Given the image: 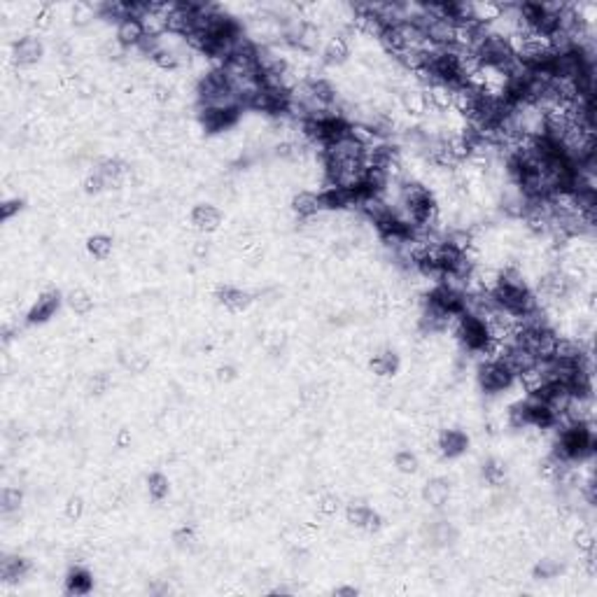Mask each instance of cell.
<instances>
[{"label": "cell", "mask_w": 597, "mask_h": 597, "mask_svg": "<svg viewBox=\"0 0 597 597\" xmlns=\"http://www.w3.org/2000/svg\"><path fill=\"white\" fill-rule=\"evenodd\" d=\"M371 371L380 378H390L399 371V355L394 350H380V353L373 355L371 359Z\"/></svg>", "instance_id": "cell-15"}, {"label": "cell", "mask_w": 597, "mask_h": 597, "mask_svg": "<svg viewBox=\"0 0 597 597\" xmlns=\"http://www.w3.org/2000/svg\"><path fill=\"white\" fill-rule=\"evenodd\" d=\"M191 224L194 229L203 234H212L217 231L222 224V212L210 203H198L194 210H191Z\"/></svg>", "instance_id": "cell-9"}, {"label": "cell", "mask_w": 597, "mask_h": 597, "mask_svg": "<svg viewBox=\"0 0 597 597\" xmlns=\"http://www.w3.org/2000/svg\"><path fill=\"white\" fill-rule=\"evenodd\" d=\"M320 203H322V210H334V212L353 208V191L343 187H325L320 191Z\"/></svg>", "instance_id": "cell-12"}, {"label": "cell", "mask_w": 597, "mask_h": 597, "mask_svg": "<svg viewBox=\"0 0 597 597\" xmlns=\"http://www.w3.org/2000/svg\"><path fill=\"white\" fill-rule=\"evenodd\" d=\"M61 294L56 292V289H49V292H42L40 296H37V301L30 306V310H28V325H42V322H47L49 318H54L56 315V310L61 308Z\"/></svg>", "instance_id": "cell-5"}, {"label": "cell", "mask_w": 597, "mask_h": 597, "mask_svg": "<svg viewBox=\"0 0 597 597\" xmlns=\"http://www.w3.org/2000/svg\"><path fill=\"white\" fill-rule=\"evenodd\" d=\"M91 586H94V579H91V574L82 567H75L68 572L66 577V593L71 595H87L91 591Z\"/></svg>", "instance_id": "cell-17"}, {"label": "cell", "mask_w": 597, "mask_h": 597, "mask_svg": "<svg viewBox=\"0 0 597 597\" xmlns=\"http://www.w3.org/2000/svg\"><path fill=\"white\" fill-rule=\"evenodd\" d=\"M147 493H150L152 500L162 502L168 497V493H171V483H168V478L164 476V474H150L147 476Z\"/></svg>", "instance_id": "cell-21"}, {"label": "cell", "mask_w": 597, "mask_h": 597, "mask_svg": "<svg viewBox=\"0 0 597 597\" xmlns=\"http://www.w3.org/2000/svg\"><path fill=\"white\" fill-rule=\"evenodd\" d=\"M292 210H294V215H298L301 219H313L315 215L322 212L320 194L318 191H310V189L298 191V194L292 196Z\"/></svg>", "instance_id": "cell-10"}, {"label": "cell", "mask_w": 597, "mask_h": 597, "mask_svg": "<svg viewBox=\"0 0 597 597\" xmlns=\"http://www.w3.org/2000/svg\"><path fill=\"white\" fill-rule=\"evenodd\" d=\"M128 439H131V434H128V432L124 430V432H121V434L117 436V443H119V446H126Z\"/></svg>", "instance_id": "cell-33"}, {"label": "cell", "mask_w": 597, "mask_h": 597, "mask_svg": "<svg viewBox=\"0 0 597 597\" xmlns=\"http://www.w3.org/2000/svg\"><path fill=\"white\" fill-rule=\"evenodd\" d=\"M21 502H24V493L19 488H5L0 493V511H3V516L17 514L21 509Z\"/></svg>", "instance_id": "cell-19"}, {"label": "cell", "mask_w": 597, "mask_h": 597, "mask_svg": "<svg viewBox=\"0 0 597 597\" xmlns=\"http://www.w3.org/2000/svg\"><path fill=\"white\" fill-rule=\"evenodd\" d=\"M423 500L434 509H441L450 500V483L446 478H432L423 488Z\"/></svg>", "instance_id": "cell-13"}, {"label": "cell", "mask_w": 597, "mask_h": 597, "mask_svg": "<svg viewBox=\"0 0 597 597\" xmlns=\"http://www.w3.org/2000/svg\"><path fill=\"white\" fill-rule=\"evenodd\" d=\"M557 574H560V562L553 560V557H543L534 567V577L537 579H555Z\"/></svg>", "instance_id": "cell-24"}, {"label": "cell", "mask_w": 597, "mask_h": 597, "mask_svg": "<svg viewBox=\"0 0 597 597\" xmlns=\"http://www.w3.org/2000/svg\"><path fill=\"white\" fill-rule=\"evenodd\" d=\"M124 366L128 371L140 373V371H145V366H147V357L140 355V353H131V355L124 357Z\"/></svg>", "instance_id": "cell-26"}, {"label": "cell", "mask_w": 597, "mask_h": 597, "mask_svg": "<svg viewBox=\"0 0 597 597\" xmlns=\"http://www.w3.org/2000/svg\"><path fill=\"white\" fill-rule=\"evenodd\" d=\"M114 35H117V44H119L121 49H135L138 44L143 42V37L147 35V30H145L140 19L128 14L126 19H121L119 24H117Z\"/></svg>", "instance_id": "cell-6"}, {"label": "cell", "mask_w": 597, "mask_h": 597, "mask_svg": "<svg viewBox=\"0 0 597 597\" xmlns=\"http://www.w3.org/2000/svg\"><path fill=\"white\" fill-rule=\"evenodd\" d=\"M236 378V373L231 366H222L219 369V380H234Z\"/></svg>", "instance_id": "cell-31"}, {"label": "cell", "mask_w": 597, "mask_h": 597, "mask_svg": "<svg viewBox=\"0 0 597 597\" xmlns=\"http://www.w3.org/2000/svg\"><path fill=\"white\" fill-rule=\"evenodd\" d=\"M217 298H219V303L224 306L227 310H231V313H241V310H245L250 306V294L245 292V289L231 287V285L219 287Z\"/></svg>", "instance_id": "cell-14"}, {"label": "cell", "mask_w": 597, "mask_h": 597, "mask_svg": "<svg viewBox=\"0 0 597 597\" xmlns=\"http://www.w3.org/2000/svg\"><path fill=\"white\" fill-rule=\"evenodd\" d=\"M110 385H112V378H110L105 371L94 373V376H91V380H89V390H91V392H94V394H103V392H108Z\"/></svg>", "instance_id": "cell-25"}, {"label": "cell", "mask_w": 597, "mask_h": 597, "mask_svg": "<svg viewBox=\"0 0 597 597\" xmlns=\"http://www.w3.org/2000/svg\"><path fill=\"white\" fill-rule=\"evenodd\" d=\"M481 471H483V478L493 486H500L504 476H507V469H504V464L500 460H486Z\"/></svg>", "instance_id": "cell-22"}, {"label": "cell", "mask_w": 597, "mask_h": 597, "mask_svg": "<svg viewBox=\"0 0 597 597\" xmlns=\"http://www.w3.org/2000/svg\"><path fill=\"white\" fill-rule=\"evenodd\" d=\"M346 518H348L350 525H355V527H359V530H366V532H373V530H378V527H380V516L371 507H366V504H362V502L348 504Z\"/></svg>", "instance_id": "cell-8"}, {"label": "cell", "mask_w": 597, "mask_h": 597, "mask_svg": "<svg viewBox=\"0 0 597 597\" xmlns=\"http://www.w3.org/2000/svg\"><path fill=\"white\" fill-rule=\"evenodd\" d=\"M21 210V201L19 198H10V201H3V205H0V212H3V219H12V215H17V212Z\"/></svg>", "instance_id": "cell-29"}, {"label": "cell", "mask_w": 597, "mask_h": 597, "mask_svg": "<svg viewBox=\"0 0 597 597\" xmlns=\"http://www.w3.org/2000/svg\"><path fill=\"white\" fill-rule=\"evenodd\" d=\"M87 250L94 259H108L112 252V239L105 234H94L87 241Z\"/></svg>", "instance_id": "cell-20"}, {"label": "cell", "mask_w": 597, "mask_h": 597, "mask_svg": "<svg viewBox=\"0 0 597 597\" xmlns=\"http://www.w3.org/2000/svg\"><path fill=\"white\" fill-rule=\"evenodd\" d=\"M334 595H346V597H355V595H357V588H350V586H346V588H336V591H334Z\"/></svg>", "instance_id": "cell-32"}, {"label": "cell", "mask_w": 597, "mask_h": 597, "mask_svg": "<svg viewBox=\"0 0 597 597\" xmlns=\"http://www.w3.org/2000/svg\"><path fill=\"white\" fill-rule=\"evenodd\" d=\"M42 54H44V44L40 37H35V35H24L12 44V61L17 66H24V68L35 66L37 61L42 59Z\"/></svg>", "instance_id": "cell-4"}, {"label": "cell", "mask_w": 597, "mask_h": 597, "mask_svg": "<svg viewBox=\"0 0 597 597\" xmlns=\"http://www.w3.org/2000/svg\"><path fill=\"white\" fill-rule=\"evenodd\" d=\"M348 56H350V47H348L346 37L334 35L325 42V47H322V64L325 66H332V68L343 66L348 61Z\"/></svg>", "instance_id": "cell-11"}, {"label": "cell", "mask_w": 597, "mask_h": 597, "mask_svg": "<svg viewBox=\"0 0 597 597\" xmlns=\"http://www.w3.org/2000/svg\"><path fill=\"white\" fill-rule=\"evenodd\" d=\"M66 303L68 308L73 313H78V315H87V313L94 308V298H91L89 292H84V289H71V292L66 294Z\"/></svg>", "instance_id": "cell-18"}, {"label": "cell", "mask_w": 597, "mask_h": 597, "mask_svg": "<svg viewBox=\"0 0 597 597\" xmlns=\"http://www.w3.org/2000/svg\"><path fill=\"white\" fill-rule=\"evenodd\" d=\"M320 514H325V516H332V514H336V511H339V500H336V497H325L322 502H320Z\"/></svg>", "instance_id": "cell-30"}, {"label": "cell", "mask_w": 597, "mask_h": 597, "mask_svg": "<svg viewBox=\"0 0 597 597\" xmlns=\"http://www.w3.org/2000/svg\"><path fill=\"white\" fill-rule=\"evenodd\" d=\"M28 569H30V565H28L26 557L3 555V560H0V579L3 581H17V579L24 577Z\"/></svg>", "instance_id": "cell-16"}, {"label": "cell", "mask_w": 597, "mask_h": 597, "mask_svg": "<svg viewBox=\"0 0 597 597\" xmlns=\"http://www.w3.org/2000/svg\"><path fill=\"white\" fill-rule=\"evenodd\" d=\"M394 466L402 474H416L420 462H418L416 453H411V450H399V453L394 455Z\"/></svg>", "instance_id": "cell-23"}, {"label": "cell", "mask_w": 597, "mask_h": 597, "mask_svg": "<svg viewBox=\"0 0 597 597\" xmlns=\"http://www.w3.org/2000/svg\"><path fill=\"white\" fill-rule=\"evenodd\" d=\"M82 511H84V502H82V497H71L66 504V516L71 518V520H78L82 516Z\"/></svg>", "instance_id": "cell-28"}, {"label": "cell", "mask_w": 597, "mask_h": 597, "mask_svg": "<svg viewBox=\"0 0 597 597\" xmlns=\"http://www.w3.org/2000/svg\"><path fill=\"white\" fill-rule=\"evenodd\" d=\"M436 448H439V453L443 457H448V460H453V457H460L462 453H466V448H469V436L462 430H443L439 434V441H436Z\"/></svg>", "instance_id": "cell-7"}, {"label": "cell", "mask_w": 597, "mask_h": 597, "mask_svg": "<svg viewBox=\"0 0 597 597\" xmlns=\"http://www.w3.org/2000/svg\"><path fill=\"white\" fill-rule=\"evenodd\" d=\"M455 315H450L443 308H439L436 303H432L430 298L425 296V303L423 308H420V315H418V325L423 329L425 334H439V332H446V329L453 325Z\"/></svg>", "instance_id": "cell-3"}, {"label": "cell", "mask_w": 597, "mask_h": 597, "mask_svg": "<svg viewBox=\"0 0 597 597\" xmlns=\"http://www.w3.org/2000/svg\"><path fill=\"white\" fill-rule=\"evenodd\" d=\"M241 108H201L198 110V121H201L205 133H222L229 131L241 117Z\"/></svg>", "instance_id": "cell-2"}, {"label": "cell", "mask_w": 597, "mask_h": 597, "mask_svg": "<svg viewBox=\"0 0 597 597\" xmlns=\"http://www.w3.org/2000/svg\"><path fill=\"white\" fill-rule=\"evenodd\" d=\"M175 543H178L180 548H191L196 543V534H194V530H187V527H182V530H178L175 532Z\"/></svg>", "instance_id": "cell-27"}, {"label": "cell", "mask_w": 597, "mask_h": 597, "mask_svg": "<svg viewBox=\"0 0 597 597\" xmlns=\"http://www.w3.org/2000/svg\"><path fill=\"white\" fill-rule=\"evenodd\" d=\"M476 378H478L481 390H483L486 394H500V392H507V390L516 382V376L509 371V366L504 364L500 357L483 359V362L478 364Z\"/></svg>", "instance_id": "cell-1"}]
</instances>
